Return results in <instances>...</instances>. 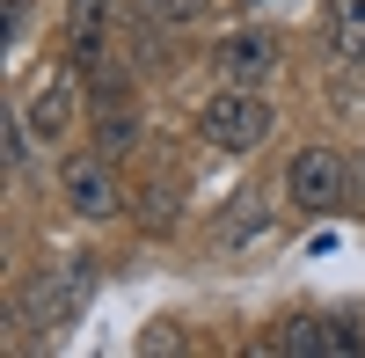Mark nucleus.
Masks as SVG:
<instances>
[{"label":"nucleus","mask_w":365,"mask_h":358,"mask_svg":"<svg viewBox=\"0 0 365 358\" xmlns=\"http://www.w3.org/2000/svg\"><path fill=\"white\" fill-rule=\"evenodd\" d=\"M329 44L365 58V0H329Z\"/></svg>","instance_id":"obj_9"},{"label":"nucleus","mask_w":365,"mask_h":358,"mask_svg":"<svg viewBox=\"0 0 365 358\" xmlns=\"http://www.w3.org/2000/svg\"><path fill=\"white\" fill-rule=\"evenodd\" d=\"M197 132H205L212 146H227V154H249V146L270 139V103L249 96V88H227V96H212V103L197 110Z\"/></svg>","instance_id":"obj_1"},{"label":"nucleus","mask_w":365,"mask_h":358,"mask_svg":"<svg viewBox=\"0 0 365 358\" xmlns=\"http://www.w3.org/2000/svg\"><path fill=\"white\" fill-rule=\"evenodd\" d=\"M205 8H212V0H146V15H154V22H168V29L205 22Z\"/></svg>","instance_id":"obj_10"},{"label":"nucleus","mask_w":365,"mask_h":358,"mask_svg":"<svg viewBox=\"0 0 365 358\" xmlns=\"http://www.w3.org/2000/svg\"><path fill=\"white\" fill-rule=\"evenodd\" d=\"M212 66H220L227 81H263L270 66H278V37H270V29H234V37H220Z\"/></svg>","instance_id":"obj_6"},{"label":"nucleus","mask_w":365,"mask_h":358,"mask_svg":"<svg viewBox=\"0 0 365 358\" xmlns=\"http://www.w3.org/2000/svg\"><path fill=\"white\" fill-rule=\"evenodd\" d=\"M96 146L117 161V154H132L139 146V117L125 110V103H103V117H96Z\"/></svg>","instance_id":"obj_8"},{"label":"nucleus","mask_w":365,"mask_h":358,"mask_svg":"<svg viewBox=\"0 0 365 358\" xmlns=\"http://www.w3.org/2000/svg\"><path fill=\"white\" fill-rule=\"evenodd\" d=\"M278 344L292 358H351V351H365V337L351 329V322H336V314H299V322H285Z\"/></svg>","instance_id":"obj_4"},{"label":"nucleus","mask_w":365,"mask_h":358,"mask_svg":"<svg viewBox=\"0 0 365 358\" xmlns=\"http://www.w3.org/2000/svg\"><path fill=\"white\" fill-rule=\"evenodd\" d=\"M58 198H66V213H81V220H117V213H125V190H117L103 146L58 161Z\"/></svg>","instance_id":"obj_2"},{"label":"nucleus","mask_w":365,"mask_h":358,"mask_svg":"<svg viewBox=\"0 0 365 358\" xmlns=\"http://www.w3.org/2000/svg\"><path fill=\"white\" fill-rule=\"evenodd\" d=\"M110 22H117V0H73V15H66L73 58H103V44H110Z\"/></svg>","instance_id":"obj_7"},{"label":"nucleus","mask_w":365,"mask_h":358,"mask_svg":"<svg viewBox=\"0 0 365 358\" xmlns=\"http://www.w3.org/2000/svg\"><path fill=\"white\" fill-rule=\"evenodd\" d=\"M22 125H29V139H58V132H66L73 125V81L66 73H44L37 88H29V103H22Z\"/></svg>","instance_id":"obj_5"},{"label":"nucleus","mask_w":365,"mask_h":358,"mask_svg":"<svg viewBox=\"0 0 365 358\" xmlns=\"http://www.w3.org/2000/svg\"><path fill=\"white\" fill-rule=\"evenodd\" d=\"M285 198L299 205V213L344 205V154H336V146H299L292 168H285Z\"/></svg>","instance_id":"obj_3"},{"label":"nucleus","mask_w":365,"mask_h":358,"mask_svg":"<svg viewBox=\"0 0 365 358\" xmlns=\"http://www.w3.org/2000/svg\"><path fill=\"white\" fill-rule=\"evenodd\" d=\"M22 22H29V0H8V37H15Z\"/></svg>","instance_id":"obj_11"}]
</instances>
